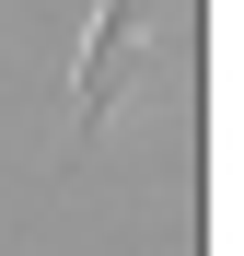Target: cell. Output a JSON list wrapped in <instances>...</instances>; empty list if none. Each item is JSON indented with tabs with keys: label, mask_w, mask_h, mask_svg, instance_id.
Wrapping results in <instances>:
<instances>
[{
	"label": "cell",
	"mask_w": 244,
	"mask_h": 256,
	"mask_svg": "<svg viewBox=\"0 0 244 256\" xmlns=\"http://www.w3.org/2000/svg\"><path fill=\"white\" fill-rule=\"evenodd\" d=\"M140 58H151V0H93V24H81V70H70V140H105V116L128 105Z\"/></svg>",
	"instance_id": "1"
}]
</instances>
